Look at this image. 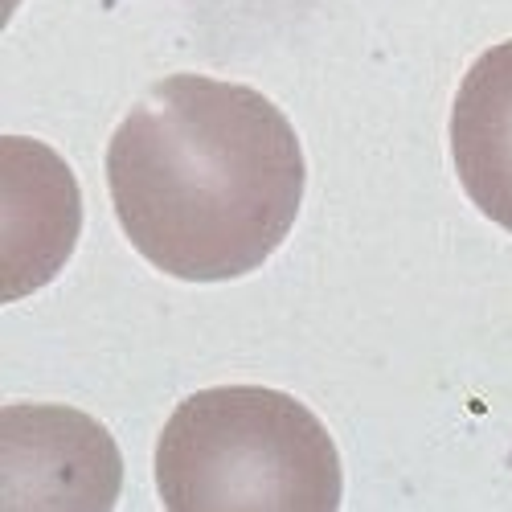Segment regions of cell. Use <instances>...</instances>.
Returning a JSON list of instances; mask_svg holds the SVG:
<instances>
[{
  "label": "cell",
  "instance_id": "6da1fadb",
  "mask_svg": "<svg viewBox=\"0 0 512 512\" xmlns=\"http://www.w3.org/2000/svg\"><path fill=\"white\" fill-rule=\"evenodd\" d=\"M304 148L287 115L238 82L173 74L107 144L115 218L144 259L189 283L259 271L304 205Z\"/></svg>",
  "mask_w": 512,
  "mask_h": 512
},
{
  "label": "cell",
  "instance_id": "7a4b0ae2",
  "mask_svg": "<svg viewBox=\"0 0 512 512\" xmlns=\"http://www.w3.org/2000/svg\"><path fill=\"white\" fill-rule=\"evenodd\" d=\"M156 488L173 512H332L340 455L324 422L291 394L218 386L168 418Z\"/></svg>",
  "mask_w": 512,
  "mask_h": 512
},
{
  "label": "cell",
  "instance_id": "3957f363",
  "mask_svg": "<svg viewBox=\"0 0 512 512\" xmlns=\"http://www.w3.org/2000/svg\"><path fill=\"white\" fill-rule=\"evenodd\" d=\"M123 459L103 426L66 406H5L0 414V504L111 508Z\"/></svg>",
  "mask_w": 512,
  "mask_h": 512
},
{
  "label": "cell",
  "instance_id": "277c9868",
  "mask_svg": "<svg viewBox=\"0 0 512 512\" xmlns=\"http://www.w3.org/2000/svg\"><path fill=\"white\" fill-rule=\"evenodd\" d=\"M78 234L70 168L25 136H5V300L58 275Z\"/></svg>",
  "mask_w": 512,
  "mask_h": 512
},
{
  "label": "cell",
  "instance_id": "5b68a950",
  "mask_svg": "<svg viewBox=\"0 0 512 512\" xmlns=\"http://www.w3.org/2000/svg\"><path fill=\"white\" fill-rule=\"evenodd\" d=\"M451 156L472 205L512 234V41L480 54L463 74L451 111Z\"/></svg>",
  "mask_w": 512,
  "mask_h": 512
}]
</instances>
